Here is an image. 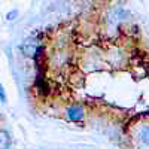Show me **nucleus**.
Masks as SVG:
<instances>
[{"label":"nucleus","instance_id":"20e7f679","mask_svg":"<svg viewBox=\"0 0 149 149\" xmlns=\"http://www.w3.org/2000/svg\"><path fill=\"white\" fill-rule=\"evenodd\" d=\"M140 140L145 145H149V127H146V128H143L140 131Z\"/></svg>","mask_w":149,"mask_h":149},{"label":"nucleus","instance_id":"7ed1b4c3","mask_svg":"<svg viewBox=\"0 0 149 149\" xmlns=\"http://www.w3.org/2000/svg\"><path fill=\"white\" fill-rule=\"evenodd\" d=\"M10 145V137L6 131H0V149H8Z\"/></svg>","mask_w":149,"mask_h":149},{"label":"nucleus","instance_id":"39448f33","mask_svg":"<svg viewBox=\"0 0 149 149\" xmlns=\"http://www.w3.org/2000/svg\"><path fill=\"white\" fill-rule=\"evenodd\" d=\"M18 17V10H10L9 14L6 15V18H8V21H14L15 18Z\"/></svg>","mask_w":149,"mask_h":149},{"label":"nucleus","instance_id":"f03ea898","mask_svg":"<svg viewBox=\"0 0 149 149\" xmlns=\"http://www.w3.org/2000/svg\"><path fill=\"white\" fill-rule=\"evenodd\" d=\"M67 115L72 121H81L84 118V110L79 107V106H72L69 110H67Z\"/></svg>","mask_w":149,"mask_h":149},{"label":"nucleus","instance_id":"f257e3e1","mask_svg":"<svg viewBox=\"0 0 149 149\" xmlns=\"http://www.w3.org/2000/svg\"><path fill=\"white\" fill-rule=\"evenodd\" d=\"M128 10L127 9H124V8H116L113 9V12H112V21L113 22H121L124 19H127L128 18Z\"/></svg>","mask_w":149,"mask_h":149},{"label":"nucleus","instance_id":"423d86ee","mask_svg":"<svg viewBox=\"0 0 149 149\" xmlns=\"http://www.w3.org/2000/svg\"><path fill=\"white\" fill-rule=\"evenodd\" d=\"M0 102H2V103L6 102V94H5V90H3L2 85H0Z\"/></svg>","mask_w":149,"mask_h":149}]
</instances>
